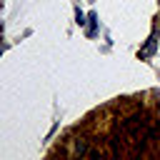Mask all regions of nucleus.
I'll list each match as a JSON object with an SVG mask.
<instances>
[{
    "label": "nucleus",
    "instance_id": "f257e3e1",
    "mask_svg": "<svg viewBox=\"0 0 160 160\" xmlns=\"http://www.w3.org/2000/svg\"><path fill=\"white\" fill-rule=\"evenodd\" d=\"M152 50H155V35H150V40H148V45L140 50V58H150L152 55Z\"/></svg>",
    "mask_w": 160,
    "mask_h": 160
},
{
    "label": "nucleus",
    "instance_id": "f03ea898",
    "mask_svg": "<svg viewBox=\"0 0 160 160\" xmlns=\"http://www.w3.org/2000/svg\"><path fill=\"white\" fill-rule=\"evenodd\" d=\"M0 52H2V45H0Z\"/></svg>",
    "mask_w": 160,
    "mask_h": 160
}]
</instances>
